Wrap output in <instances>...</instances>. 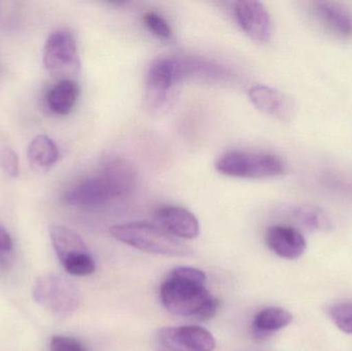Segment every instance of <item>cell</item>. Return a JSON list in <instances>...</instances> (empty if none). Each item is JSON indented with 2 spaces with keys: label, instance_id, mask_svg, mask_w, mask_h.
<instances>
[{
  "label": "cell",
  "instance_id": "obj_1",
  "mask_svg": "<svg viewBox=\"0 0 352 351\" xmlns=\"http://www.w3.org/2000/svg\"><path fill=\"white\" fill-rule=\"evenodd\" d=\"M206 274L192 267H176L163 282L160 298L163 306L178 317L205 321L217 315L219 301L205 288Z\"/></svg>",
  "mask_w": 352,
  "mask_h": 351
},
{
  "label": "cell",
  "instance_id": "obj_2",
  "mask_svg": "<svg viewBox=\"0 0 352 351\" xmlns=\"http://www.w3.org/2000/svg\"><path fill=\"white\" fill-rule=\"evenodd\" d=\"M138 181L135 168L125 159H113L103 166L96 177L76 183L64 193L66 204L78 207L102 205L113 198L133 191Z\"/></svg>",
  "mask_w": 352,
  "mask_h": 351
},
{
  "label": "cell",
  "instance_id": "obj_3",
  "mask_svg": "<svg viewBox=\"0 0 352 351\" xmlns=\"http://www.w3.org/2000/svg\"><path fill=\"white\" fill-rule=\"evenodd\" d=\"M111 234L117 240L134 249L156 255L188 257L192 249L169 233L146 223H128L111 227Z\"/></svg>",
  "mask_w": 352,
  "mask_h": 351
},
{
  "label": "cell",
  "instance_id": "obj_4",
  "mask_svg": "<svg viewBox=\"0 0 352 351\" xmlns=\"http://www.w3.org/2000/svg\"><path fill=\"white\" fill-rule=\"evenodd\" d=\"M215 168L221 174L229 177L261 179L283 174L285 165L276 155L231 150L217 161Z\"/></svg>",
  "mask_w": 352,
  "mask_h": 351
},
{
  "label": "cell",
  "instance_id": "obj_5",
  "mask_svg": "<svg viewBox=\"0 0 352 351\" xmlns=\"http://www.w3.org/2000/svg\"><path fill=\"white\" fill-rule=\"evenodd\" d=\"M32 296L41 307L60 317L72 315L82 300L76 284L69 278L56 273L37 278L33 282Z\"/></svg>",
  "mask_w": 352,
  "mask_h": 351
},
{
  "label": "cell",
  "instance_id": "obj_6",
  "mask_svg": "<svg viewBox=\"0 0 352 351\" xmlns=\"http://www.w3.org/2000/svg\"><path fill=\"white\" fill-rule=\"evenodd\" d=\"M184 78L182 58L162 57L155 60L146 76V91L151 105L159 107L166 101L171 89Z\"/></svg>",
  "mask_w": 352,
  "mask_h": 351
},
{
  "label": "cell",
  "instance_id": "obj_7",
  "mask_svg": "<svg viewBox=\"0 0 352 351\" xmlns=\"http://www.w3.org/2000/svg\"><path fill=\"white\" fill-rule=\"evenodd\" d=\"M43 64L52 72H78L80 67L74 35L67 29L54 31L43 47Z\"/></svg>",
  "mask_w": 352,
  "mask_h": 351
},
{
  "label": "cell",
  "instance_id": "obj_8",
  "mask_svg": "<svg viewBox=\"0 0 352 351\" xmlns=\"http://www.w3.org/2000/svg\"><path fill=\"white\" fill-rule=\"evenodd\" d=\"M312 20L329 34L342 41L352 39V6L341 1H314L308 4Z\"/></svg>",
  "mask_w": 352,
  "mask_h": 351
},
{
  "label": "cell",
  "instance_id": "obj_9",
  "mask_svg": "<svg viewBox=\"0 0 352 351\" xmlns=\"http://www.w3.org/2000/svg\"><path fill=\"white\" fill-rule=\"evenodd\" d=\"M159 341L173 351H213L215 340L210 332L198 326L162 328Z\"/></svg>",
  "mask_w": 352,
  "mask_h": 351
},
{
  "label": "cell",
  "instance_id": "obj_10",
  "mask_svg": "<svg viewBox=\"0 0 352 351\" xmlns=\"http://www.w3.org/2000/svg\"><path fill=\"white\" fill-rule=\"evenodd\" d=\"M234 10L240 28L250 38L261 43L270 41L272 21L264 4L258 1H238Z\"/></svg>",
  "mask_w": 352,
  "mask_h": 351
},
{
  "label": "cell",
  "instance_id": "obj_11",
  "mask_svg": "<svg viewBox=\"0 0 352 351\" xmlns=\"http://www.w3.org/2000/svg\"><path fill=\"white\" fill-rule=\"evenodd\" d=\"M265 240L269 249L283 259H299L305 253V238L294 227L285 225L269 227L265 235Z\"/></svg>",
  "mask_w": 352,
  "mask_h": 351
},
{
  "label": "cell",
  "instance_id": "obj_12",
  "mask_svg": "<svg viewBox=\"0 0 352 351\" xmlns=\"http://www.w3.org/2000/svg\"><path fill=\"white\" fill-rule=\"evenodd\" d=\"M248 96L252 104L265 115L281 121H289L293 115L291 100L272 87L256 84L248 91Z\"/></svg>",
  "mask_w": 352,
  "mask_h": 351
},
{
  "label": "cell",
  "instance_id": "obj_13",
  "mask_svg": "<svg viewBox=\"0 0 352 351\" xmlns=\"http://www.w3.org/2000/svg\"><path fill=\"white\" fill-rule=\"evenodd\" d=\"M157 220L169 234L184 239H195L200 233L196 216L180 206H165L157 212Z\"/></svg>",
  "mask_w": 352,
  "mask_h": 351
},
{
  "label": "cell",
  "instance_id": "obj_14",
  "mask_svg": "<svg viewBox=\"0 0 352 351\" xmlns=\"http://www.w3.org/2000/svg\"><path fill=\"white\" fill-rule=\"evenodd\" d=\"M49 233L54 249L61 263L76 256L90 253L80 235L63 225H51Z\"/></svg>",
  "mask_w": 352,
  "mask_h": 351
},
{
  "label": "cell",
  "instance_id": "obj_15",
  "mask_svg": "<svg viewBox=\"0 0 352 351\" xmlns=\"http://www.w3.org/2000/svg\"><path fill=\"white\" fill-rule=\"evenodd\" d=\"M80 95V87L72 78H63L51 87L47 93V107L56 115L72 113Z\"/></svg>",
  "mask_w": 352,
  "mask_h": 351
},
{
  "label": "cell",
  "instance_id": "obj_16",
  "mask_svg": "<svg viewBox=\"0 0 352 351\" xmlns=\"http://www.w3.org/2000/svg\"><path fill=\"white\" fill-rule=\"evenodd\" d=\"M293 321V315L279 307H268L263 309L254 317L252 330L254 336L258 341L266 340L275 332L287 327Z\"/></svg>",
  "mask_w": 352,
  "mask_h": 351
},
{
  "label": "cell",
  "instance_id": "obj_17",
  "mask_svg": "<svg viewBox=\"0 0 352 351\" xmlns=\"http://www.w3.org/2000/svg\"><path fill=\"white\" fill-rule=\"evenodd\" d=\"M29 164L37 171L50 170L59 160L57 144L47 135H37L31 140L27 150Z\"/></svg>",
  "mask_w": 352,
  "mask_h": 351
},
{
  "label": "cell",
  "instance_id": "obj_18",
  "mask_svg": "<svg viewBox=\"0 0 352 351\" xmlns=\"http://www.w3.org/2000/svg\"><path fill=\"white\" fill-rule=\"evenodd\" d=\"M289 216L296 222L311 230L327 231L332 227L330 218L318 208L311 206H298L289 210Z\"/></svg>",
  "mask_w": 352,
  "mask_h": 351
},
{
  "label": "cell",
  "instance_id": "obj_19",
  "mask_svg": "<svg viewBox=\"0 0 352 351\" xmlns=\"http://www.w3.org/2000/svg\"><path fill=\"white\" fill-rule=\"evenodd\" d=\"M64 269L74 276H88L94 273L96 264L90 253H82L70 258L61 263Z\"/></svg>",
  "mask_w": 352,
  "mask_h": 351
},
{
  "label": "cell",
  "instance_id": "obj_20",
  "mask_svg": "<svg viewBox=\"0 0 352 351\" xmlns=\"http://www.w3.org/2000/svg\"><path fill=\"white\" fill-rule=\"evenodd\" d=\"M329 315L338 329L352 335V302L333 305L329 309Z\"/></svg>",
  "mask_w": 352,
  "mask_h": 351
},
{
  "label": "cell",
  "instance_id": "obj_21",
  "mask_svg": "<svg viewBox=\"0 0 352 351\" xmlns=\"http://www.w3.org/2000/svg\"><path fill=\"white\" fill-rule=\"evenodd\" d=\"M144 26L159 38L169 39L173 36V30L167 21L156 12H146L144 18Z\"/></svg>",
  "mask_w": 352,
  "mask_h": 351
},
{
  "label": "cell",
  "instance_id": "obj_22",
  "mask_svg": "<svg viewBox=\"0 0 352 351\" xmlns=\"http://www.w3.org/2000/svg\"><path fill=\"white\" fill-rule=\"evenodd\" d=\"M0 165L8 177L12 179H16L18 177L20 172V163H19L18 155L12 148H4L1 150Z\"/></svg>",
  "mask_w": 352,
  "mask_h": 351
},
{
  "label": "cell",
  "instance_id": "obj_23",
  "mask_svg": "<svg viewBox=\"0 0 352 351\" xmlns=\"http://www.w3.org/2000/svg\"><path fill=\"white\" fill-rule=\"evenodd\" d=\"M51 351H88L86 346L72 337L66 336H54L50 342Z\"/></svg>",
  "mask_w": 352,
  "mask_h": 351
},
{
  "label": "cell",
  "instance_id": "obj_24",
  "mask_svg": "<svg viewBox=\"0 0 352 351\" xmlns=\"http://www.w3.org/2000/svg\"><path fill=\"white\" fill-rule=\"evenodd\" d=\"M14 249V242L10 233L0 226V253H8Z\"/></svg>",
  "mask_w": 352,
  "mask_h": 351
}]
</instances>
